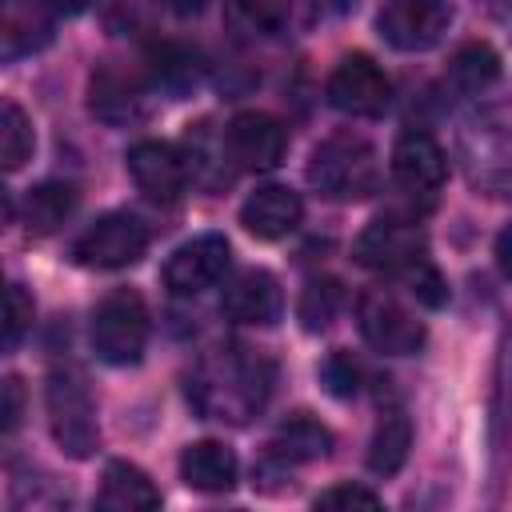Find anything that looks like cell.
Returning <instances> with one entry per match:
<instances>
[{
	"label": "cell",
	"mask_w": 512,
	"mask_h": 512,
	"mask_svg": "<svg viewBox=\"0 0 512 512\" xmlns=\"http://www.w3.org/2000/svg\"><path fill=\"white\" fill-rule=\"evenodd\" d=\"M276 384V368L264 352L248 344L208 348L184 376V396L204 420L248 424L264 412Z\"/></svg>",
	"instance_id": "cell-1"
},
{
	"label": "cell",
	"mask_w": 512,
	"mask_h": 512,
	"mask_svg": "<svg viewBox=\"0 0 512 512\" xmlns=\"http://www.w3.org/2000/svg\"><path fill=\"white\" fill-rule=\"evenodd\" d=\"M452 24V0H384L376 28L400 52H424L440 44Z\"/></svg>",
	"instance_id": "cell-9"
},
{
	"label": "cell",
	"mask_w": 512,
	"mask_h": 512,
	"mask_svg": "<svg viewBox=\"0 0 512 512\" xmlns=\"http://www.w3.org/2000/svg\"><path fill=\"white\" fill-rule=\"evenodd\" d=\"M72 208H76L72 184L48 180V184H40V188L28 192V200H24V224H28L32 236H48V232H56L72 216Z\"/></svg>",
	"instance_id": "cell-22"
},
{
	"label": "cell",
	"mask_w": 512,
	"mask_h": 512,
	"mask_svg": "<svg viewBox=\"0 0 512 512\" xmlns=\"http://www.w3.org/2000/svg\"><path fill=\"white\" fill-rule=\"evenodd\" d=\"M144 344H148V308L140 292L112 288L92 308V352L112 368H128L144 356Z\"/></svg>",
	"instance_id": "cell-4"
},
{
	"label": "cell",
	"mask_w": 512,
	"mask_h": 512,
	"mask_svg": "<svg viewBox=\"0 0 512 512\" xmlns=\"http://www.w3.org/2000/svg\"><path fill=\"white\" fill-rule=\"evenodd\" d=\"M24 408H28V392L20 376H0V432H16L24 424Z\"/></svg>",
	"instance_id": "cell-28"
},
{
	"label": "cell",
	"mask_w": 512,
	"mask_h": 512,
	"mask_svg": "<svg viewBox=\"0 0 512 512\" xmlns=\"http://www.w3.org/2000/svg\"><path fill=\"white\" fill-rule=\"evenodd\" d=\"M428 252V240L424 232L412 224V220H400V216H380L372 220L356 244H352V256L356 264L372 268V272H384V276H404L408 268H416Z\"/></svg>",
	"instance_id": "cell-6"
},
{
	"label": "cell",
	"mask_w": 512,
	"mask_h": 512,
	"mask_svg": "<svg viewBox=\"0 0 512 512\" xmlns=\"http://www.w3.org/2000/svg\"><path fill=\"white\" fill-rule=\"evenodd\" d=\"M220 308H224L236 324L268 328V324H276V320H280V312H284L280 280H276L268 268H248V272H240V276L224 288Z\"/></svg>",
	"instance_id": "cell-15"
},
{
	"label": "cell",
	"mask_w": 512,
	"mask_h": 512,
	"mask_svg": "<svg viewBox=\"0 0 512 512\" xmlns=\"http://www.w3.org/2000/svg\"><path fill=\"white\" fill-rule=\"evenodd\" d=\"M224 144H228V156L236 160V168L272 172L288 152V132L268 112H240L224 128Z\"/></svg>",
	"instance_id": "cell-12"
},
{
	"label": "cell",
	"mask_w": 512,
	"mask_h": 512,
	"mask_svg": "<svg viewBox=\"0 0 512 512\" xmlns=\"http://www.w3.org/2000/svg\"><path fill=\"white\" fill-rule=\"evenodd\" d=\"M388 100H392V80L364 52L344 56L328 76V104L348 116H380Z\"/></svg>",
	"instance_id": "cell-10"
},
{
	"label": "cell",
	"mask_w": 512,
	"mask_h": 512,
	"mask_svg": "<svg viewBox=\"0 0 512 512\" xmlns=\"http://www.w3.org/2000/svg\"><path fill=\"white\" fill-rule=\"evenodd\" d=\"M496 76H500V56H496L488 44H464V48L452 56V64H448V80H452L464 96L484 92Z\"/></svg>",
	"instance_id": "cell-24"
},
{
	"label": "cell",
	"mask_w": 512,
	"mask_h": 512,
	"mask_svg": "<svg viewBox=\"0 0 512 512\" xmlns=\"http://www.w3.org/2000/svg\"><path fill=\"white\" fill-rule=\"evenodd\" d=\"M96 504L108 512H148V508H160V488L148 480L144 468L128 460H112L100 476Z\"/></svg>",
	"instance_id": "cell-19"
},
{
	"label": "cell",
	"mask_w": 512,
	"mask_h": 512,
	"mask_svg": "<svg viewBox=\"0 0 512 512\" xmlns=\"http://www.w3.org/2000/svg\"><path fill=\"white\" fill-rule=\"evenodd\" d=\"M52 40V12L44 0H0V64L40 52Z\"/></svg>",
	"instance_id": "cell-16"
},
{
	"label": "cell",
	"mask_w": 512,
	"mask_h": 512,
	"mask_svg": "<svg viewBox=\"0 0 512 512\" xmlns=\"http://www.w3.org/2000/svg\"><path fill=\"white\" fill-rule=\"evenodd\" d=\"M188 160L168 140H136L128 148V176L148 200L176 204L188 188Z\"/></svg>",
	"instance_id": "cell-13"
},
{
	"label": "cell",
	"mask_w": 512,
	"mask_h": 512,
	"mask_svg": "<svg viewBox=\"0 0 512 512\" xmlns=\"http://www.w3.org/2000/svg\"><path fill=\"white\" fill-rule=\"evenodd\" d=\"M232 24L244 36H272L280 20H276L272 0H232Z\"/></svg>",
	"instance_id": "cell-27"
},
{
	"label": "cell",
	"mask_w": 512,
	"mask_h": 512,
	"mask_svg": "<svg viewBox=\"0 0 512 512\" xmlns=\"http://www.w3.org/2000/svg\"><path fill=\"white\" fill-rule=\"evenodd\" d=\"M44 404H48V428L60 452L72 460H88L100 448V424H96V396L84 368L72 360L52 364Z\"/></svg>",
	"instance_id": "cell-2"
},
{
	"label": "cell",
	"mask_w": 512,
	"mask_h": 512,
	"mask_svg": "<svg viewBox=\"0 0 512 512\" xmlns=\"http://www.w3.org/2000/svg\"><path fill=\"white\" fill-rule=\"evenodd\" d=\"M408 448H412V420L404 412H388L376 432H372V444H368V468L376 476H392L404 468L408 460Z\"/></svg>",
	"instance_id": "cell-21"
},
{
	"label": "cell",
	"mask_w": 512,
	"mask_h": 512,
	"mask_svg": "<svg viewBox=\"0 0 512 512\" xmlns=\"http://www.w3.org/2000/svg\"><path fill=\"white\" fill-rule=\"evenodd\" d=\"M228 264H232L228 240L220 232H200V236L184 240L168 256L160 276H164V288L172 296H200V292H208V288H216L224 280Z\"/></svg>",
	"instance_id": "cell-8"
},
{
	"label": "cell",
	"mask_w": 512,
	"mask_h": 512,
	"mask_svg": "<svg viewBox=\"0 0 512 512\" xmlns=\"http://www.w3.org/2000/svg\"><path fill=\"white\" fill-rule=\"evenodd\" d=\"M88 108L104 124H140L152 112V88L144 76L120 68V64H100L88 80Z\"/></svg>",
	"instance_id": "cell-11"
},
{
	"label": "cell",
	"mask_w": 512,
	"mask_h": 512,
	"mask_svg": "<svg viewBox=\"0 0 512 512\" xmlns=\"http://www.w3.org/2000/svg\"><path fill=\"white\" fill-rule=\"evenodd\" d=\"M340 304H344L340 284H336L332 276H320V280H308V284H304L300 304H296V316H300V324H304L308 332H320V328H328V324L336 320Z\"/></svg>",
	"instance_id": "cell-25"
},
{
	"label": "cell",
	"mask_w": 512,
	"mask_h": 512,
	"mask_svg": "<svg viewBox=\"0 0 512 512\" xmlns=\"http://www.w3.org/2000/svg\"><path fill=\"white\" fill-rule=\"evenodd\" d=\"M448 176V156L432 132H404L392 148V180L412 196H436Z\"/></svg>",
	"instance_id": "cell-14"
},
{
	"label": "cell",
	"mask_w": 512,
	"mask_h": 512,
	"mask_svg": "<svg viewBox=\"0 0 512 512\" xmlns=\"http://www.w3.org/2000/svg\"><path fill=\"white\" fill-rule=\"evenodd\" d=\"M32 296L20 284H0V356L12 352L32 328Z\"/></svg>",
	"instance_id": "cell-26"
},
{
	"label": "cell",
	"mask_w": 512,
	"mask_h": 512,
	"mask_svg": "<svg viewBox=\"0 0 512 512\" xmlns=\"http://www.w3.org/2000/svg\"><path fill=\"white\" fill-rule=\"evenodd\" d=\"M304 216V204L292 188L284 184H268V188H256L244 208H240V224L256 236V240H280L288 236Z\"/></svg>",
	"instance_id": "cell-17"
},
{
	"label": "cell",
	"mask_w": 512,
	"mask_h": 512,
	"mask_svg": "<svg viewBox=\"0 0 512 512\" xmlns=\"http://www.w3.org/2000/svg\"><path fill=\"white\" fill-rule=\"evenodd\" d=\"M36 148V132L28 112L16 100H0V172L24 168V160Z\"/></svg>",
	"instance_id": "cell-23"
},
{
	"label": "cell",
	"mask_w": 512,
	"mask_h": 512,
	"mask_svg": "<svg viewBox=\"0 0 512 512\" xmlns=\"http://www.w3.org/2000/svg\"><path fill=\"white\" fill-rule=\"evenodd\" d=\"M88 4H92V0H44V8H48L52 16H80Z\"/></svg>",
	"instance_id": "cell-31"
},
{
	"label": "cell",
	"mask_w": 512,
	"mask_h": 512,
	"mask_svg": "<svg viewBox=\"0 0 512 512\" xmlns=\"http://www.w3.org/2000/svg\"><path fill=\"white\" fill-rule=\"evenodd\" d=\"M148 252V228L140 216L132 212H104L100 220H92L76 244H72V260L84 268H128Z\"/></svg>",
	"instance_id": "cell-5"
},
{
	"label": "cell",
	"mask_w": 512,
	"mask_h": 512,
	"mask_svg": "<svg viewBox=\"0 0 512 512\" xmlns=\"http://www.w3.org/2000/svg\"><path fill=\"white\" fill-rule=\"evenodd\" d=\"M12 224V200H8V192L0 188V232Z\"/></svg>",
	"instance_id": "cell-33"
},
{
	"label": "cell",
	"mask_w": 512,
	"mask_h": 512,
	"mask_svg": "<svg viewBox=\"0 0 512 512\" xmlns=\"http://www.w3.org/2000/svg\"><path fill=\"white\" fill-rule=\"evenodd\" d=\"M308 184L336 200V204H356V200H368L380 184V160H376V148L356 136V132H332L328 140H320L312 148V160H308Z\"/></svg>",
	"instance_id": "cell-3"
},
{
	"label": "cell",
	"mask_w": 512,
	"mask_h": 512,
	"mask_svg": "<svg viewBox=\"0 0 512 512\" xmlns=\"http://www.w3.org/2000/svg\"><path fill=\"white\" fill-rule=\"evenodd\" d=\"M328 448H332V432L320 420H312L308 412H296L276 428V436L268 444V460L288 468V464L320 460V456H328Z\"/></svg>",
	"instance_id": "cell-20"
},
{
	"label": "cell",
	"mask_w": 512,
	"mask_h": 512,
	"mask_svg": "<svg viewBox=\"0 0 512 512\" xmlns=\"http://www.w3.org/2000/svg\"><path fill=\"white\" fill-rule=\"evenodd\" d=\"M316 508H380V496L360 484H332L316 496Z\"/></svg>",
	"instance_id": "cell-29"
},
{
	"label": "cell",
	"mask_w": 512,
	"mask_h": 512,
	"mask_svg": "<svg viewBox=\"0 0 512 512\" xmlns=\"http://www.w3.org/2000/svg\"><path fill=\"white\" fill-rule=\"evenodd\" d=\"M356 376H360V368H356L352 356H344V352H336V356L328 360V368H324V380H328V388H332L336 396H352V392H356Z\"/></svg>",
	"instance_id": "cell-30"
},
{
	"label": "cell",
	"mask_w": 512,
	"mask_h": 512,
	"mask_svg": "<svg viewBox=\"0 0 512 512\" xmlns=\"http://www.w3.org/2000/svg\"><path fill=\"white\" fill-rule=\"evenodd\" d=\"M164 4H168L176 16H200V12H204L212 0H164Z\"/></svg>",
	"instance_id": "cell-32"
},
{
	"label": "cell",
	"mask_w": 512,
	"mask_h": 512,
	"mask_svg": "<svg viewBox=\"0 0 512 512\" xmlns=\"http://www.w3.org/2000/svg\"><path fill=\"white\" fill-rule=\"evenodd\" d=\"M356 324H360V336L368 340V348H376L384 356H412L424 344V324L384 288H372L360 296Z\"/></svg>",
	"instance_id": "cell-7"
},
{
	"label": "cell",
	"mask_w": 512,
	"mask_h": 512,
	"mask_svg": "<svg viewBox=\"0 0 512 512\" xmlns=\"http://www.w3.org/2000/svg\"><path fill=\"white\" fill-rule=\"evenodd\" d=\"M180 480L196 492H232L236 484V452L220 440H196L180 456Z\"/></svg>",
	"instance_id": "cell-18"
}]
</instances>
